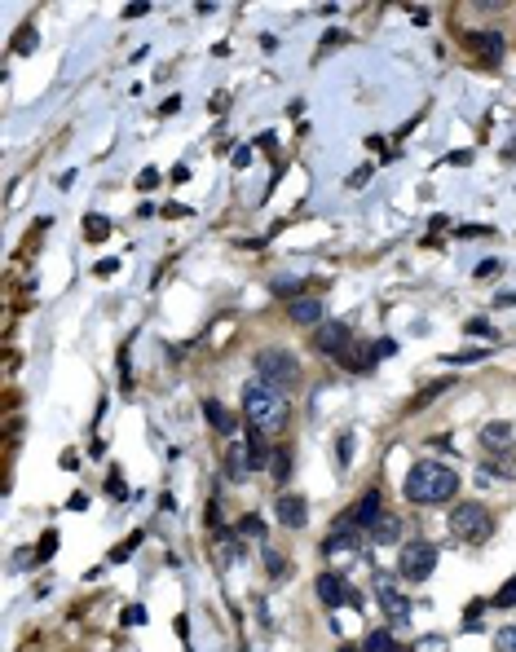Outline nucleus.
<instances>
[{
	"label": "nucleus",
	"mask_w": 516,
	"mask_h": 652,
	"mask_svg": "<svg viewBox=\"0 0 516 652\" xmlns=\"http://www.w3.org/2000/svg\"><path fill=\"white\" fill-rule=\"evenodd\" d=\"M274 511H278V525H287V529H304L309 525V503L300 498V493H282Z\"/></svg>",
	"instance_id": "8"
},
{
	"label": "nucleus",
	"mask_w": 516,
	"mask_h": 652,
	"mask_svg": "<svg viewBox=\"0 0 516 652\" xmlns=\"http://www.w3.org/2000/svg\"><path fill=\"white\" fill-rule=\"evenodd\" d=\"M481 446H485L490 454H507V450H512V423H503V419L485 423V428H481Z\"/></svg>",
	"instance_id": "13"
},
{
	"label": "nucleus",
	"mask_w": 516,
	"mask_h": 652,
	"mask_svg": "<svg viewBox=\"0 0 516 652\" xmlns=\"http://www.w3.org/2000/svg\"><path fill=\"white\" fill-rule=\"evenodd\" d=\"M239 538H256V542H261L265 538V520L261 516H243L239 520Z\"/></svg>",
	"instance_id": "22"
},
{
	"label": "nucleus",
	"mask_w": 516,
	"mask_h": 652,
	"mask_svg": "<svg viewBox=\"0 0 516 652\" xmlns=\"http://www.w3.org/2000/svg\"><path fill=\"white\" fill-rule=\"evenodd\" d=\"M256 467H252V446H247V436L243 441H229V454H225V476L229 481H243L252 476Z\"/></svg>",
	"instance_id": "9"
},
{
	"label": "nucleus",
	"mask_w": 516,
	"mask_h": 652,
	"mask_svg": "<svg viewBox=\"0 0 516 652\" xmlns=\"http://www.w3.org/2000/svg\"><path fill=\"white\" fill-rule=\"evenodd\" d=\"M137 186H142V190H154V186H159V172H154V168H146V172L137 176Z\"/></svg>",
	"instance_id": "34"
},
{
	"label": "nucleus",
	"mask_w": 516,
	"mask_h": 652,
	"mask_svg": "<svg viewBox=\"0 0 516 652\" xmlns=\"http://www.w3.org/2000/svg\"><path fill=\"white\" fill-rule=\"evenodd\" d=\"M203 414H208V423H212L221 436H234V428H239V414H229L221 401H203Z\"/></svg>",
	"instance_id": "16"
},
{
	"label": "nucleus",
	"mask_w": 516,
	"mask_h": 652,
	"mask_svg": "<svg viewBox=\"0 0 516 652\" xmlns=\"http://www.w3.org/2000/svg\"><path fill=\"white\" fill-rule=\"evenodd\" d=\"M495 652H516V626H503L495 635Z\"/></svg>",
	"instance_id": "27"
},
{
	"label": "nucleus",
	"mask_w": 516,
	"mask_h": 652,
	"mask_svg": "<svg viewBox=\"0 0 516 652\" xmlns=\"http://www.w3.org/2000/svg\"><path fill=\"white\" fill-rule=\"evenodd\" d=\"M314 586H318V599H322L327 608H340L344 599H349V582L335 578V573H322V578H314Z\"/></svg>",
	"instance_id": "11"
},
{
	"label": "nucleus",
	"mask_w": 516,
	"mask_h": 652,
	"mask_svg": "<svg viewBox=\"0 0 516 652\" xmlns=\"http://www.w3.org/2000/svg\"><path fill=\"white\" fill-rule=\"evenodd\" d=\"M54 546H58V533L49 529V533L40 538V551H36V560H49V556H54Z\"/></svg>",
	"instance_id": "31"
},
{
	"label": "nucleus",
	"mask_w": 516,
	"mask_h": 652,
	"mask_svg": "<svg viewBox=\"0 0 516 652\" xmlns=\"http://www.w3.org/2000/svg\"><path fill=\"white\" fill-rule=\"evenodd\" d=\"M265 564H269V573H282V564H287V560H282L274 546H269V551H265Z\"/></svg>",
	"instance_id": "36"
},
{
	"label": "nucleus",
	"mask_w": 516,
	"mask_h": 652,
	"mask_svg": "<svg viewBox=\"0 0 516 652\" xmlns=\"http://www.w3.org/2000/svg\"><path fill=\"white\" fill-rule=\"evenodd\" d=\"M256 371H261V379L274 383V388H292L300 379V361L287 348H261L256 353Z\"/></svg>",
	"instance_id": "4"
},
{
	"label": "nucleus",
	"mask_w": 516,
	"mask_h": 652,
	"mask_svg": "<svg viewBox=\"0 0 516 652\" xmlns=\"http://www.w3.org/2000/svg\"><path fill=\"white\" fill-rule=\"evenodd\" d=\"M362 652H402V643H397L389 631H371L367 643H362Z\"/></svg>",
	"instance_id": "18"
},
{
	"label": "nucleus",
	"mask_w": 516,
	"mask_h": 652,
	"mask_svg": "<svg viewBox=\"0 0 516 652\" xmlns=\"http://www.w3.org/2000/svg\"><path fill=\"white\" fill-rule=\"evenodd\" d=\"M287 318L300 322V326H322V322H327V318H322V300H314V296H296V300L287 304Z\"/></svg>",
	"instance_id": "10"
},
{
	"label": "nucleus",
	"mask_w": 516,
	"mask_h": 652,
	"mask_svg": "<svg viewBox=\"0 0 516 652\" xmlns=\"http://www.w3.org/2000/svg\"><path fill=\"white\" fill-rule=\"evenodd\" d=\"M375 599H379L384 617H393V621H406V617H410V599L397 591L393 573H375Z\"/></svg>",
	"instance_id": "6"
},
{
	"label": "nucleus",
	"mask_w": 516,
	"mask_h": 652,
	"mask_svg": "<svg viewBox=\"0 0 516 652\" xmlns=\"http://www.w3.org/2000/svg\"><path fill=\"white\" fill-rule=\"evenodd\" d=\"M499 274H503V260H495V256L477 265V278H499Z\"/></svg>",
	"instance_id": "29"
},
{
	"label": "nucleus",
	"mask_w": 516,
	"mask_h": 652,
	"mask_svg": "<svg viewBox=\"0 0 516 652\" xmlns=\"http://www.w3.org/2000/svg\"><path fill=\"white\" fill-rule=\"evenodd\" d=\"M490 604H495V608H516V573L495 591V599H490Z\"/></svg>",
	"instance_id": "20"
},
{
	"label": "nucleus",
	"mask_w": 516,
	"mask_h": 652,
	"mask_svg": "<svg viewBox=\"0 0 516 652\" xmlns=\"http://www.w3.org/2000/svg\"><path fill=\"white\" fill-rule=\"evenodd\" d=\"M367 176H371V168H357V172L349 176V186H367Z\"/></svg>",
	"instance_id": "39"
},
{
	"label": "nucleus",
	"mask_w": 516,
	"mask_h": 652,
	"mask_svg": "<svg viewBox=\"0 0 516 652\" xmlns=\"http://www.w3.org/2000/svg\"><path fill=\"white\" fill-rule=\"evenodd\" d=\"M432 568H437V546L432 542H406L402 546V556H397V573L406 582H424L432 578Z\"/></svg>",
	"instance_id": "5"
},
{
	"label": "nucleus",
	"mask_w": 516,
	"mask_h": 652,
	"mask_svg": "<svg viewBox=\"0 0 516 652\" xmlns=\"http://www.w3.org/2000/svg\"><path fill=\"white\" fill-rule=\"evenodd\" d=\"M142 621H146V608H142V604L124 608V626H142Z\"/></svg>",
	"instance_id": "32"
},
{
	"label": "nucleus",
	"mask_w": 516,
	"mask_h": 652,
	"mask_svg": "<svg viewBox=\"0 0 516 652\" xmlns=\"http://www.w3.org/2000/svg\"><path fill=\"white\" fill-rule=\"evenodd\" d=\"M410 18H415L420 27H424V22H428V9H424V5H410Z\"/></svg>",
	"instance_id": "41"
},
{
	"label": "nucleus",
	"mask_w": 516,
	"mask_h": 652,
	"mask_svg": "<svg viewBox=\"0 0 516 652\" xmlns=\"http://www.w3.org/2000/svg\"><path fill=\"white\" fill-rule=\"evenodd\" d=\"M349 344H353V335H349L344 322H322V326H314V348H318V353L340 357Z\"/></svg>",
	"instance_id": "7"
},
{
	"label": "nucleus",
	"mask_w": 516,
	"mask_h": 652,
	"mask_svg": "<svg viewBox=\"0 0 516 652\" xmlns=\"http://www.w3.org/2000/svg\"><path fill=\"white\" fill-rule=\"evenodd\" d=\"M340 361L349 371H357V375H367L371 366H375V344H349L344 353H340Z\"/></svg>",
	"instance_id": "15"
},
{
	"label": "nucleus",
	"mask_w": 516,
	"mask_h": 652,
	"mask_svg": "<svg viewBox=\"0 0 516 652\" xmlns=\"http://www.w3.org/2000/svg\"><path fill=\"white\" fill-rule=\"evenodd\" d=\"M234 164H239V168L252 164V146H239V150H234Z\"/></svg>",
	"instance_id": "37"
},
{
	"label": "nucleus",
	"mask_w": 516,
	"mask_h": 652,
	"mask_svg": "<svg viewBox=\"0 0 516 652\" xmlns=\"http://www.w3.org/2000/svg\"><path fill=\"white\" fill-rule=\"evenodd\" d=\"M463 331H468V335H477V340H495V335H499V331H495V326H490L485 318H472V322H468V326H463Z\"/></svg>",
	"instance_id": "28"
},
{
	"label": "nucleus",
	"mask_w": 516,
	"mask_h": 652,
	"mask_svg": "<svg viewBox=\"0 0 516 652\" xmlns=\"http://www.w3.org/2000/svg\"><path fill=\"white\" fill-rule=\"evenodd\" d=\"M406 498L410 503H450L455 493H459V476L450 472L446 463H432V458H424V463H415L406 472Z\"/></svg>",
	"instance_id": "1"
},
{
	"label": "nucleus",
	"mask_w": 516,
	"mask_h": 652,
	"mask_svg": "<svg viewBox=\"0 0 516 652\" xmlns=\"http://www.w3.org/2000/svg\"><path fill=\"white\" fill-rule=\"evenodd\" d=\"M442 361L446 366H472V361H485V353L481 348H459V353H446Z\"/></svg>",
	"instance_id": "21"
},
{
	"label": "nucleus",
	"mask_w": 516,
	"mask_h": 652,
	"mask_svg": "<svg viewBox=\"0 0 516 652\" xmlns=\"http://www.w3.org/2000/svg\"><path fill=\"white\" fill-rule=\"evenodd\" d=\"M455 234H459V239H481V234H490V225H463Z\"/></svg>",
	"instance_id": "35"
},
{
	"label": "nucleus",
	"mask_w": 516,
	"mask_h": 652,
	"mask_svg": "<svg viewBox=\"0 0 516 652\" xmlns=\"http://www.w3.org/2000/svg\"><path fill=\"white\" fill-rule=\"evenodd\" d=\"M247 446H252V467H265L274 454H269V446H265V436L261 432H247Z\"/></svg>",
	"instance_id": "19"
},
{
	"label": "nucleus",
	"mask_w": 516,
	"mask_h": 652,
	"mask_svg": "<svg viewBox=\"0 0 516 652\" xmlns=\"http://www.w3.org/2000/svg\"><path fill=\"white\" fill-rule=\"evenodd\" d=\"M27 49H36V27H31V22L14 36V54H27Z\"/></svg>",
	"instance_id": "26"
},
{
	"label": "nucleus",
	"mask_w": 516,
	"mask_h": 652,
	"mask_svg": "<svg viewBox=\"0 0 516 652\" xmlns=\"http://www.w3.org/2000/svg\"><path fill=\"white\" fill-rule=\"evenodd\" d=\"M274 296H292V300H296V296H304V291H300L296 278H287V282H274Z\"/></svg>",
	"instance_id": "30"
},
{
	"label": "nucleus",
	"mask_w": 516,
	"mask_h": 652,
	"mask_svg": "<svg viewBox=\"0 0 516 652\" xmlns=\"http://www.w3.org/2000/svg\"><path fill=\"white\" fill-rule=\"evenodd\" d=\"M446 529L455 542H485L490 538V511L481 503H455V511L446 516Z\"/></svg>",
	"instance_id": "3"
},
{
	"label": "nucleus",
	"mask_w": 516,
	"mask_h": 652,
	"mask_svg": "<svg viewBox=\"0 0 516 652\" xmlns=\"http://www.w3.org/2000/svg\"><path fill=\"white\" fill-rule=\"evenodd\" d=\"M84 234H89V239H93V243H97V239H106V234H111V221L93 212V216H84Z\"/></svg>",
	"instance_id": "24"
},
{
	"label": "nucleus",
	"mask_w": 516,
	"mask_h": 652,
	"mask_svg": "<svg viewBox=\"0 0 516 652\" xmlns=\"http://www.w3.org/2000/svg\"><path fill=\"white\" fill-rule=\"evenodd\" d=\"M446 164H455V168H468V164H472V150H455V154H446Z\"/></svg>",
	"instance_id": "33"
},
{
	"label": "nucleus",
	"mask_w": 516,
	"mask_h": 652,
	"mask_svg": "<svg viewBox=\"0 0 516 652\" xmlns=\"http://www.w3.org/2000/svg\"><path fill=\"white\" fill-rule=\"evenodd\" d=\"M397 538H402V520L384 511V516L375 520V525H371V542H375V546H393Z\"/></svg>",
	"instance_id": "17"
},
{
	"label": "nucleus",
	"mask_w": 516,
	"mask_h": 652,
	"mask_svg": "<svg viewBox=\"0 0 516 652\" xmlns=\"http://www.w3.org/2000/svg\"><path fill=\"white\" fill-rule=\"evenodd\" d=\"M379 516H384V498H379V489H367L362 498H357V507H353V525L371 529V525H375Z\"/></svg>",
	"instance_id": "12"
},
{
	"label": "nucleus",
	"mask_w": 516,
	"mask_h": 652,
	"mask_svg": "<svg viewBox=\"0 0 516 652\" xmlns=\"http://www.w3.org/2000/svg\"><path fill=\"white\" fill-rule=\"evenodd\" d=\"M446 388H450V379H437V383H428V388H424V393H420L415 401H410V410H424V406H428L432 397H442V393H446Z\"/></svg>",
	"instance_id": "23"
},
{
	"label": "nucleus",
	"mask_w": 516,
	"mask_h": 652,
	"mask_svg": "<svg viewBox=\"0 0 516 652\" xmlns=\"http://www.w3.org/2000/svg\"><path fill=\"white\" fill-rule=\"evenodd\" d=\"M468 49H477V54L490 58V62H503V36H499V31H472V36H468Z\"/></svg>",
	"instance_id": "14"
},
{
	"label": "nucleus",
	"mask_w": 516,
	"mask_h": 652,
	"mask_svg": "<svg viewBox=\"0 0 516 652\" xmlns=\"http://www.w3.org/2000/svg\"><path fill=\"white\" fill-rule=\"evenodd\" d=\"M393 353H397L393 340H379V344H375V357H393Z\"/></svg>",
	"instance_id": "38"
},
{
	"label": "nucleus",
	"mask_w": 516,
	"mask_h": 652,
	"mask_svg": "<svg viewBox=\"0 0 516 652\" xmlns=\"http://www.w3.org/2000/svg\"><path fill=\"white\" fill-rule=\"evenodd\" d=\"M243 414H247V423H252L256 432H274V428L287 423V401H282V393H278L274 383L252 379V383L243 388Z\"/></svg>",
	"instance_id": "2"
},
{
	"label": "nucleus",
	"mask_w": 516,
	"mask_h": 652,
	"mask_svg": "<svg viewBox=\"0 0 516 652\" xmlns=\"http://www.w3.org/2000/svg\"><path fill=\"white\" fill-rule=\"evenodd\" d=\"M495 304H499V309H512V304H516V291H499V300H495Z\"/></svg>",
	"instance_id": "40"
},
{
	"label": "nucleus",
	"mask_w": 516,
	"mask_h": 652,
	"mask_svg": "<svg viewBox=\"0 0 516 652\" xmlns=\"http://www.w3.org/2000/svg\"><path fill=\"white\" fill-rule=\"evenodd\" d=\"M269 472H274L278 481H287V472H292V454H287V450H278V454L269 458Z\"/></svg>",
	"instance_id": "25"
}]
</instances>
